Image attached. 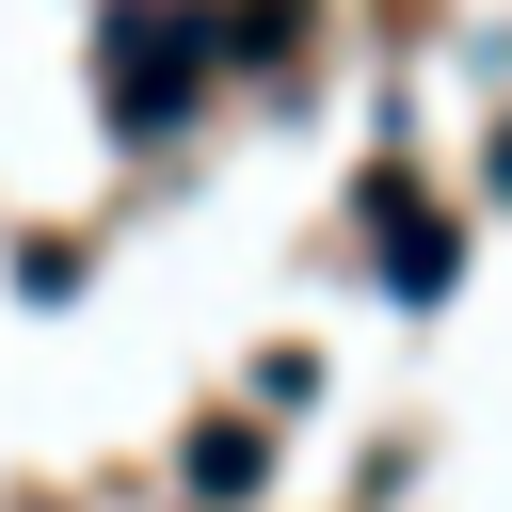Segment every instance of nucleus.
<instances>
[{"instance_id": "nucleus-1", "label": "nucleus", "mask_w": 512, "mask_h": 512, "mask_svg": "<svg viewBox=\"0 0 512 512\" xmlns=\"http://www.w3.org/2000/svg\"><path fill=\"white\" fill-rule=\"evenodd\" d=\"M192 80H208L192 16H176V0H128V32L96 48V96H112L128 128H176V112H192Z\"/></svg>"}]
</instances>
